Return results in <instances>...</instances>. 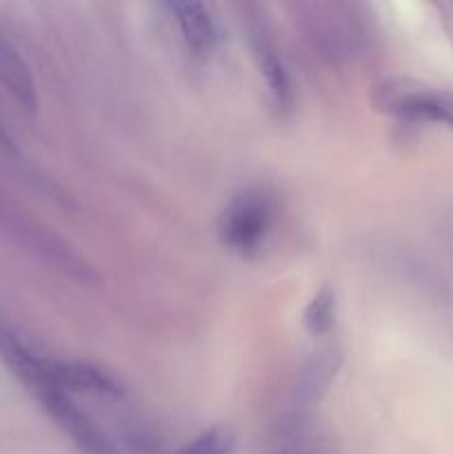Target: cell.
Masks as SVG:
<instances>
[{"label":"cell","mask_w":453,"mask_h":454,"mask_svg":"<svg viewBox=\"0 0 453 454\" xmlns=\"http://www.w3.org/2000/svg\"><path fill=\"white\" fill-rule=\"evenodd\" d=\"M376 105L398 118L425 120L453 129V96L425 84L393 80L378 89Z\"/></svg>","instance_id":"7a4b0ae2"},{"label":"cell","mask_w":453,"mask_h":454,"mask_svg":"<svg viewBox=\"0 0 453 454\" xmlns=\"http://www.w3.org/2000/svg\"><path fill=\"white\" fill-rule=\"evenodd\" d=\"M336 310H338V293L333 286H322L311 301L306 304L305 315H302V322L305 328L314 337L327 335L329 331L336 324Z\"/></svg>","instance_id":"30bf717a"},{"label":"cell","mask_w":453,"mask_h":454,"mask_svg":"<svg viewBox=\"0 0 453 454\" xmlns=\"http://www.w3.org/2000/svg\"><path fill=\"white\" fill-rule=\"evenodd\" d=\"M56 386L62 393H80L98 399L124 397L118 377L87 362H56Z\"/></svg>","instance_id":"8992f818"},{"label":"cell","mask_w":453,"mask_h":454,"mask_svg":"<svg viewBox=\"0 0 453 454\" xmlns=\"http://www.w3.org/2000/svg\"><path fill=\"white\" fill-rule=\"evenodd\" d=\"M0 82L27 111L36 109V84L29 67L13 44L0 38Z\"/></svg>","instance_id":"9c48e42d"},{"label":"cell","mask_w":453,"mask_h":454,"mask_svg":"<svg viewBox=\"0 0 453 454\" xmlns=\"http://www.w3.org/2000/svg\"><path fill=\"white\" fill-rule=\"evenodd\" d=\"M342 366V350L338 346H322L315 350L296 380V397L302 406H311L329 390Z\"/></svg>","instance_id":"ba28073f"},{"label":"cell","mask_w":453,"mask_h":454,"mask_svg":"<svg viewBox=\"0 0 453 454\" xmlns=\"http://www.w3.org/2000/svg\"><path fill=\"white\" fill-rule=\"evenodd\" d=\"M43 402L44 411L56 419V424L69 434L83 454H118L114 442L98 428L96 421L71 399V395L53 390V393L38 397Z\"/></svg>","instance_id":"3957f363"},{"label":"cell","mask_w":453,"mask_h":454,"mask_svg":"<svg viewBox=\"0 0 453 454\" xmlns=\"http://www.w3.org/2000/svg\"><path fill=\"white\" fill-rule=\"evenodd\" d=\"M266 454H340V446L322 421L300 412L275 426Z\"/></svg>","instance_id":"277c9868"},{"label":"cell","mask_w":453,"mask_h":454,"mask_svg":"<svg viewBox=\"0 0 453 454\" xmlns=\"http://www.w3.org/2000/svg\"><path fill=\"white\" fill-rule=\"evenodd\" d=\"M251 44L258 69L265 75V82L271 98H274V102L280 109H289L293 102L291 75H289L287 67H284L282 56L278 51V44H275L269 29H266V22H256L251 27Z\"/></svg>","instance_id":"5b68a950"},{"label":"cell","mask_w":453,"mask_h":454,"mask_svg":"<svg viewBox=\"0 0 453 454\" xmlns=\"http://www.w3.org/2000/svg\"><path fill=\"white\" fill-rule=\"evenodd\" d=\"M167 12L178 25L180 38L194 56H211L218 44V27L211 9L203 3H169Z\"/></svg>","instance_id":"52a82bcc"},{"label":"cell","mask_w":453,"mask_h":454,"mask_svg":"<svg viewBox=\"0 0 453 454\" xmlns=\"http://www.w3.org/2000/svg\"><path fill=\"white\" fill-rule=\"evenodd\" d=\"M275 217V200L266 189H247L235 195L220 215L218 235L229 251L256 255L265 244Z\"/></svg>","instance_id":"6da1fadb"},{"label":"cell","mask_w":453,"mask_h":454,"mask_svg":"<svg viewBox=\"0 0 453 454\" xmlns=\"http://www.w3.org/2000/svg\"><path fill=\"white\" fill-rule=\"evenodd\" d=\"M235 443L238 439H235L234 430L226 426H213L187 442L176 454H234Z\"/></svg>","instance_id":"8fae6325"}]
</instances>
